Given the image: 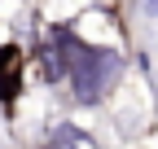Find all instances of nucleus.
<instances>
[{
    "instance_id": "1",
    "label": "nucleus",
    "mask_w": 158,
    "mask_h": 149,
    "mask_svg": "<svg viewBox=\"0 0 158 149\" xmlns=\"http://www.w3.org/2000/svg\"><path fill=\"white\" fill-rule=\"evenodd\" d=\"M118 70H123V66H118V53H110V48H88L84 57L75 62V74H70L75 101H79V105H97V101L114 88Z\"/></svg>"
},
{
    "instance_id": "2",
    "label": "nucleus",
    "mask_w": 158,
    "mask_h": 149,
    "mask_svg": "<svg viewBox=\"0 0 158 149\" xmlns=\"http://www.w3.org/2000/svg\"><path fill=\"white\" fill-rule=\"evenodd\" d=\"M48 149H97V140L84 132V127H75V123H62V127L53 132Z\"/></svg>"
},
{
    "instance_id": "3",
    "label": "nucleus",
    "mask_w": 158,
    "mask_h": 149,
    "mask_svg": "<svg viewBox=\"0 0 158 149\" xmlns=\"http://www.w3.org/2000/svg\"><path fill=\"white\" fill-rule=\"evenodd\" d=\"M149 13H154V18H158V5H149Z\"/></svg>"
}]
</instances>
